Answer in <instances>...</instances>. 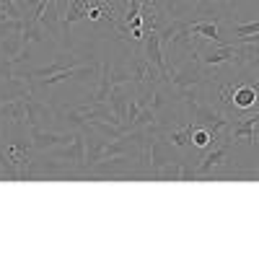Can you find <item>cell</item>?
<instances>
[{"label": "cell", "instance_id": "cell-1", "mask_svg": "<svg viewBox=\"0 0 259 259\" xmlns=\"http://www.w3.org/2000/svg\"><path fill=\"white\" fill-rule=\"evenodd\" d=\"M189 31L205 41H212V45H226V39L221 36V21L215 18H192Z\"/></svg>", "mask_w": 259, "mask_h": 259}, {"label": "cell", "instance_id": "cell-2", "mask_svg": "<svg viewBox=\"0 0 259 259\" xmlns=\"http://www.w3.org/2000/svg\"><path fill=\"white\" fill-rule=\"evenodd\" d=\"M143 55L153 62V65H158L161 70H166L168 68V60H166V55H163V47H161V36H158V31H148L145 36H143Z\"/></svg>", "mask_w": 259, "mask_h": 259}, {"label": "cell", "instance_id": "cell-3", "mask_svg": "<svg viewBox=\"0 0 259 259\" xmlns=\"http://www.w3.org/2000/svg\"><path fill=\"white\" fill-rule=\"evenodd\" d=\"M0 106H3V101H0Z\"/></svg>", "mask_w": 259, "mask_h": 259}]
</instances>
